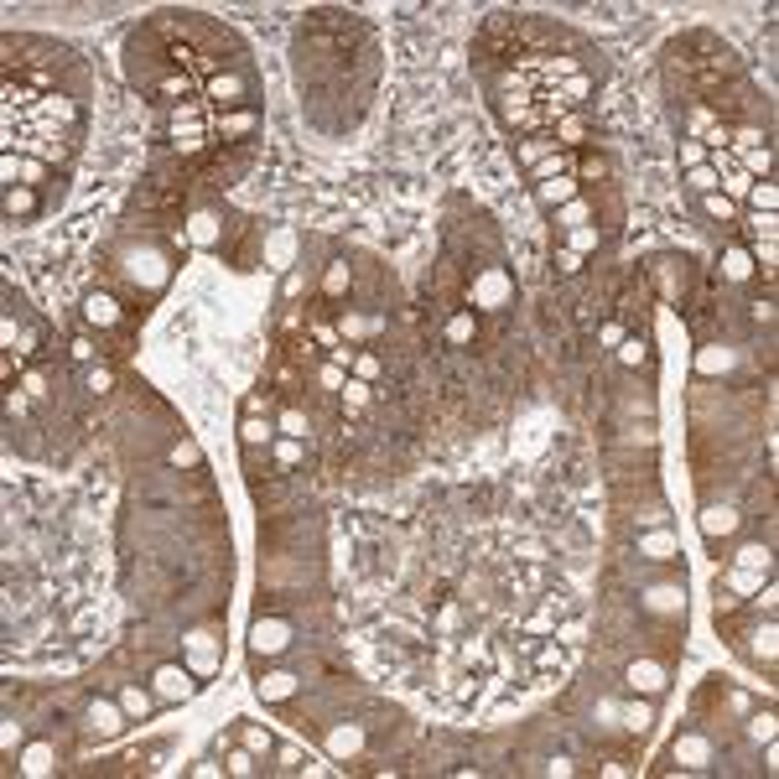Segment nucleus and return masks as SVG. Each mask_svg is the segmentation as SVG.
Here are the masks:
<instances>
[{"instance_id":"nucleus-1","label":"nucleus","mask_w":779,"mask_h":779,"mask_svg":"<svg viewBox=\"0 0 779 779\" xmlns=\"http://www.w3.org/2000/svg\"><path fill=\"white\" fill-rule=\"evenodd\" d=\"M520 32H525V21H520V16H509V11H499V16H488V21H483V32H478V52H483V58H514V47H520Z\"/></svg>"},{"instance_id":"nucleus-2","label":"nucleus","mask_w":779,"mask_h":779,"mask_svg":"<svg viewBox=\"0 0 779 779\" xmlns=\"http://www.w3.org/2000/svg\"><path fill=\"white\" fill-rule=\"evenodd\" d=\"M89 317L110 327V322H120V307H114V296H99V292H94V296H89Z\"/></svg>"},{"instance_id":"nucleus-3","label":"nucleus","mask_w":779,"mask_h":779,"mask_svg":"<svg viewBox=\"0 0 779 779\" xmlns=\"http://www.w3.org/2000/svg\"><path fill=\"white\" fill-rule=\"evenodd\" d=\"M6 208H11V214H32V208H37V197L26 192V188H21V192L11 188V192H6Z\"/></svg>"},{"instance_id":"nucleus-4","label":"nucleus","mask_w":779,"mask_h":779,"mask_svg":"<svg viewBox=\"0 0 779 779\" xmlns=\"http://www.w3.org/2000/svg\"><path fill=\"white\" fill-rule=\"evenodd\" d=\"M89 390H110V369H89Z\"/></svg>"},{"instance_id":"nucleus-5","label":"nucleus","mask_w":779,"mask_h":779,"mask_svg":"<svg viewBox=\"0 0 779 779\" xmlns=\"http://www.w3.org/2000/svg\"><path fill=\"white\" fill-rule=\"evenodd\" d=\"M73 359H94V343H89V338H73Z\"/></svg>"}]
</instances>
